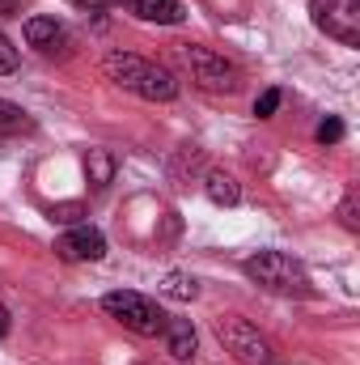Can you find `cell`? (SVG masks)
Wrapping results in <instances>:
<instances>
[{
  "label": "cell",
  "instance_id": "obj_1",
  "mask_svg": "<svg viewBox=\"0 0 360 365\" xmlns=\"http://www.w3.org/2000/svg\"><path fill=\"white\" fill-rule=\"evenodd\" d=\"M102 73L115 86H123V90H132L136 98H144V102H174L179 98V81H174L170 68L149 64V60H140L132 51H110L102 60Z\"/></svg>",
  "mask_w": 360,
  "mask_h": 365
},
{
  "label": "cell",
  "instance_id": "obj_2",
  "mask_svg": "<svg viewBox=\"0 0 360 365\" xmlns=\"http://www.w3.org/2000/svg\"><path fill=\"white\" fill-rule=\"evenodd\" d=\"M242 272L250 276L255 284L271 289V293H309L305 268L292 255H284V251H259V255H250L242 264Z\"/></svg>",
  "mask_w": 360,
  "mask_h": 365
},
{
  "label": "cell",
  "instance_id": "obj_3",
  "mask_svg": "<svg viewBox=\"0 0 360 365\" xmlns=\"http://www.w3.org/2000/svg\"><path fill=\"white\" fill-rule=\"evenodd\" d=\"M102 310H106L115 323H123L127 331H136V336H162V327H166V314L157 310V302H149V297L136 293V289H115V293H106V297H102Z\"/></svg>",
  "mask_w": 360,
  "mask_h": 365
},
{
  "label": "cell",
  "instance_id": "obj_4",
  "mask_svg": "<svg viewBox=\"0 0 360 365\" xmlns=\"http://www.w3.org/2000/svg\"><path fill=\"white\" fill-rule=\"evenodd\" d=\"M216 336H221V344H225L242 365H275V349H271V340L250 323V319H242V314H225V319H216Z\"/></svg>",
  "mask_w": 360,
  "mask_h": 365
},
{
  "label": "cell",
  "instance_id": "obj_5",
  "mask_svg": "<svg viewBox=\"0 0 360 365\" xmlns=\"http://www.w3.org/2000/svg\"><path fill=\"white\" fill-rule=\"evenodd\" d=\"M182 64L191 68V81H195L199 90L233 93L238 86H242V73H238V64H233V60H225V56H216V51H208V47H195V43H186V47H182Z\"/></svg>",
  "mask_w": 360,
  "mask_h": 365
},
{
  "label": "cell",
  "instance_id": "obj_6",
  "mask_svg": "<svg viewBox=\"0 0 360 365\" xmlns=\"http://www.w3.org/2000/svg\"><path fill=\"white\" fill-rule=\"evenodd\" d=\"M309 17L327 38L360 47V0H309Z\"/></svg>",
  "mask_w": 360,
  "mask_h": 365
},
{
  "label": "cell",
  "instance_id": "obj_7",
  "mask_svg": "<svg viewBox=\"0 0 360 365\" xmlns=\"http://www.w3.org/2000/svg\"><path fill=\"white\" fill-rule=\"evenodd\" d=\"M55 255H60L64 264H97V259L106 255V238H102V230H93V225H73L68 234L55 238Z\"/></svg>",
  "mask_w": 360,
  "mask_h": 365
},
{
  "label": "cell",
  "instance_id": "obj_8",
  "mask_svg": "<svg viewBox=\"0 0 360 365\" xmlns=\"http://www.w3.org/2000/svg\"><path fill=\"white\" fill-rule=\"evenodd\" d=\"M26 43H30L38 56H60V60L73 51V34H68V26L55 21V17H30V21H26Z\"/></svg>",
  "mask_w": 360,
  "mask_h": 365
},
{
  "label": "cell",
  "instance_id": "obj_9",
  "mask_svg": "<svg viewBox=\"0 0 360 365\" xmlns=\"http://www.w3.org/2000/svg\"><path fill=\"white\" fill-rule=\"evenodd\" d=\"M162 336H166V349H170V357H174L179 365H191V361H195V349H199V340H195V327H191L186 319H166Z\"/></svg>",
  "mask_w": 360,
  "mask_h": 365
},
{
  "label": "cell",
  "instance_id": "obj_10",
  "mask_svg": "<svg viewBox=\"0 0 360 365\" xmlns=\"http://www.w3.org/2000/svg\"><path fill=\"white\" fill-rule=\"evenodd\" d=\"M132 17L140 21H157V26H179L182 21V4L179 0H123Z\"/></svg>",
  "mask_w": 360,
  "mask_h": 365
},
{
  "label": "cell",
  "instance_id": "obj_11",
  "mask_svg": "<svg viewBox=\"0 0 360 365\" xmlns=\"http://www.w3.org/2000/svg\"><path fill=\"white\" fill-rule=\"evenodd\" d=\"M203 191H208V200H212V204H221V208H233V204L242 200V187H238V179H233V175H225V170H208Z\"/></svg>",
  "mask_w": 360,
  "mask_h": 365
},
{
  "label": "cell",
  "instance_id": "obj_12",
  "mask_svg": "<svg viewBox=\"0 0 360 365\" xmlns=\"http://www.w3.org/2000/svg\"><path fill=\"white\" fill-rule=\"evenodd\" d=\"M162 293H166V297H174V302H195V297H199V280H195V276H186V272H166Z\"/></svg>",
  "mask_w": 360,
  "mask_h": 365
},
{
  "label": "cell",
  "instance_id": "obj_13",
  "mask_svg": "<svg viewBox=\"0 0 360 365\" xmlns=\"http://www.w3.org/2000/svg\"><path fill=\"white\" fill-rule=\"evenodd\" d=\"M85 179L93 187H106V182L115 179V158L106 153V149H90V158H85Z\"/></svg>",
  "mask_w": 360,
  "mask_h": 365
},
{
  "label": "cell",
  "instance_id": "obj_14",
  "mask_svg": "<svg viewBox=\"0 0 360 365\" xmlns=\"http://www.w3.org/2000/svg\"><path fill=\"white\" fill-rule=\"evenodd\" d=\"M30 128H34V119H30L21 106H13V102L0 98V132H4V136H17V132H30Z\"/></svg>",
  "mask_w": 360,
  "mask_h": 365
},
{
  "label": "cell",
  "instance_id": "obj_15",
  "mask_svg": "<svg viewBox=\"0 0 360 365\" xmlns=\"http://www.w3.org/2000/svg\"><path fill=\"white\" fill-rule=\"evenodd\" d=\"M339 221H344V230H352V234L360 230V195L356 191L344 195V204H339Z\"/></svg>",
  "mask_w": 360,
  "mask_h": 365
},
{
  "label": "cell",
  "instance_id": "obj_16",
  "mask_svg": "<svg viewBox=\"0 0 360 365\" xmlns=\"http://www.w3.org/2000/svg\"><path fill=\"white\" fill-rule=\"evenodd\" d=\"M318 140H322V145L344 140V119H322V123H318Z\"/></svg>",
  "mask_w": 360,
  "mask_h": 365
},
{
  "label": "cell",
  "instance_id": "obj_17",
  "mask_svg": "<svg viewBox=\"0 0 360 365\" xmlns=\"http://www.w3.org/2000/svg\"><path fill=\"white\" fill-rule=\"evenodd\" d=\"M13 68H17V47H13V43H9V34L0 30V77H4V73H13Z\"/></svg>",
  "mask_w": 360,
  "mask_h": 365
},
{
  "label": "cell",
  "instance_id": "obj_18",
  "mask_svg": "<svg viewBox=\"0 0 360 365\" xmlns=\"http://www.w3.org/2000/svg\"><path fill=\"white\" fill-rule=\"evenodd\" d=\"M275 106H280V90H263L259 93V102H255V115H259V119H271Z\"/></svg>",
  "mask_w": 360,
  "mask_h": 365
},
{
  "label": "cell",
  "instance_id": "obj_19",
  "mask_svg": "<svg viewBox=\"0 0 360 365\" xmlns=\"http://www.w3.org/2000/svg\"><path fill=\"white\" fill-rule=\"evenodd\" d=\"M81 217V204H60V208H51V221H60V225H73Z\"/></svg>",
  "mask_w": 360,
  "mask_h": 365
},
{
  "label": "cell",
  "instance_id": "obj_20",
  "mask_svg": "<svg viewBox=\"0 0 360 365\" xmlns=\"http://www.w3.org/2000/svg\"><path fill=\"white\" fill-rule=\"evenodd\" d=\"M21 4H26V0H0V17H13V13H21Z\"/></svg>",
  "mask_w": 360,
  "mask_h": 365
},
{
  "label": "cell",
  "instance_id": "obj_21",
  "mask_svg": "<svg viewBox=\"0 0 360 365\" xmlns=\"http://www.w3.org/2000/svg\"><path fill=\"white\" fill-rule=\"evenodd\" d=\"M73 4H81V9H106V4H123V0H73Z\"/></svg>",
  "mask_w": 360,
  "mask_h": 365
},
{
  "label": "cell",
  "instance_id": "obj_22",
  "mask_svg": "<svg viewBox=\"0 0 360 365\" xmlns=\"http://www.w3.org/2000/svg\"><path fill=\"white\" fill-rule=\"evenodd\" d=\"M4 336H9V310L0 306V340H4Z\"/></svg>",
  "mask_w": 360,
  "mask_h": 365
}]
</instances>
